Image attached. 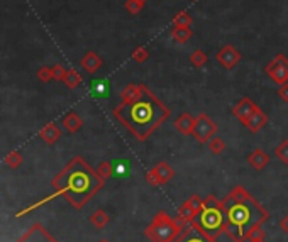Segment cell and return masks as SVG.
I'll use <instances>...</instances> for the list:
<instances>
[{"instance_id":"obj_1","label":"cell","mask_w":288,"mask_h":242,"mask_svg":"<svg viewBox=\"0 0 288 242\" xmlns=\"http://www.w3.org/2000/svg\"><path fill=\"white\" fill-rule=\"evenodd\" d=\"M170 114L168 107L161 104L144 85H141V93L132 102L120 104L114 109L115 119L131 130L137 141H146Z\"/></svg>"},{"instance_id":"obj_2","label":"cell","mask_w":288,"mask_h":242,"mask_svg":"<svg viewBox=\"0 0 288 242\" xmlns=\"http://www.w3.org/2000/svg\"><path fill=\"white\" fill-rule=\"evenodd\" d=\"M222 203L226 212L224 234H227L232 242H248L249 235L269 217L266 208L253 197L244 202H232L229 197H226Z\"/></svg>"},{"instance_id":"obj_3","label":"cell","mask_w":288,"mask_h":242,"mask_svg":"<svg viewBox=\"0 0 288 242\" xmlns=\"http://www.w3.org/2000/svg\"><path fill=\"white\" fill-rule=\"evenodd\" d=\"M54 185L77 208H82L92 195H95L104 185V178L95 173L82 157H75L66 170L58 176Z\"/></svg>"},{"instance_id":"obj_4","label":"cell","mask_w":288,"mask_h":242,"mask_svg":"<svg viewBox=\"0 0 288 242\" xmlns=\"http://www.w3.org/2000/svg\"><path fill=\"white\" fill-rule=\"evenodd\" d=\"M192 225L210 240L217 242L219 235L224 234V227H226V212L222 200H217L213 195H208L203 200L202 210L197 215V218L192 222Z\"/></svg>"},{"instance_id":"obj_5","label":"cell","mask_w":288,"mask_h":242,"mask_svg":"<svg viewBox=\"0 0 288 242\" xmlns=\"http://www.w3.org/2000/svg\"><path fill=\"white\" fill-rule=\"evenodd\" d=\"M182 230L183 227L173 217H170L168 213L161 210L156 213L151 223L146 227L144 235L151 242H173Z\"/></svg>"},{"instance_id":"obj_6","label":"cell","mask_w":288,"mask_h":242,"mask_svg":"<svg viewBox=\"0 0 288 242\" xmlns=\"http://www.w3.org/2000/svg\"><path fill=\"white\" fill-rule=\"evenodd\" d=\"M217 132V125L215 122L208 117L207 114H200L197 117V122H195V127H193V134L192 136L197 139L198 142L205 144L208 142L210 139L215 136Z\"/></svg>"},{"instance_id":"obj_7","label":"cell","mask_w":288,"mask_h":242,"mask_svg":"<svg viewBox=\"0 0 288 242\" xmlns=\"http://www.w3.org/2000/svg\"><path fill=\"white\" fill-rule=\"evenodd\" d=\"M175 176V170L171 168L166 161H161L153 168L151 171L146 173V180L148 183L153 185V186H161V185H166L173 180Z\"/></svg>"},{"instance_id":"obj_8","label":"cell","mask_w":288,"mask_h":242,"mask_svg":"<svg viewBox=\"0 0 288 242\" xmlns=\"http://www.w3.org/2000/svg\"><path fill=\"white\" fill-rule=\"evenodd\" d=\"M266 73L278 85H285L288 83V59L283 54H278L266 66Z\"/></svg>"},{"instance_id":"obj_9","label":"cell","mask_w":288,"mask_h":242,"mask_svg":"<svg viewBox=\"0 0 288 242\" xmlns=\"http://www.w3.org/2000/svg\"><path fill=\"white\" fill-rule=\"evenodd\" d=\"M215 59L221 64H224L227 69H232L241 61V54H239V51L236 48H232V46H224V48L217 53Z\"/></svg>"},{"instance_id":"obj_10","label":"cell","mask_w":288,"mask_h":242,"mask_svg":"<svg viewBox=\"0 0 288 242\" xmlns=\"http://www.w3.org/2000/svg\"><path fill=\"white\" fill-rule=\"evenodd\" d=\"M258 107L254 105V102L251 100V99H248V97H244V99H241V102L238 105L234 107V109H232V114L236 115V117H238L241 122H246V120H248L249 117H251V114H253L254 110H256Z\"/></svg>"},{"instance_id":"obj_11","label":"cell","mask_w":288,"mask_h":242,"mask_svg":"<svg viewBox=\"0 0 288 242\" xmlns=\"http://www.w3.org/2000/svg\"><path fill=\"white\" fill-rule=\"evenodd\" d=\"M173 242H215V240H210L208 237L203 235L202 232H198L192 223H190V225H187L180 232V235L176 237Z\"/></svg>"},{"instance_id":"obj_12","label":"cell","mask_w":288,"mask_h":242,"mask_svg":"<svg viewBox=\"0 0 288 242\" xmlns=\"http://www.w3.org/2000/svg\"><path fill=\"white\" fill-rule=\"evenodd\" d=\"M266 124H268V115L264 114L261 109H256L243 125L244 127H248L251 132H258V130H261Z\"/></svg>"},{"instance_id":"obj_13","label":"cell","mask_w":288,"mask_h":242,"mask_svg":"<svg viewBox=\"0 0 288 242\" xmlns=\"http://www.w3.org/2000/svg\"><path fill=\"white\" fill-rule=\"evenodd\" d=\"M195 122H197V117H192L188 112H183V114L176 119L175 129L178 130L180 134H183V136H190V134H193Z\"/></svg>"},{"instance_id":"obj_14","label":"cell","mask_w":288,"mask_h":242,"mask_svg":"<svg viewBox=\"0 0 288 242\" xmlns=\"http://www.w3.org/2000/svg\"><path fill=\"white\" fill-rule=\"evenodd\" d=\"M248 163L256 171H261V170H264V168L268 166L269 156L263 151V149H254V151L248 156Z\"/></svg>"},{"instance_id":"obj_15","label":"cell","mask_w":288,"mask_h":242,"mask_svg":"<svg viewBox=\"0 0 288 242\" xmlns=\"http://www.w3.org/2000/svg\"><path fill=\"white\" fill-rule=\"evenodd\" d=\"M100 66H102V59H100L99 54L94 53V51H90V53H87L85 56H83V59H82V68H85V71L95 73Z\"/></svg>"},{"instance_id":"obj_16","label":"cell","mask_w":288,"mask_h":242,"mask_svg":"<svg viewBox=\"0 0 288 242\" xmlns=\"http://www.w3.org/2000/svg\"><path fill=\"white\" fill-rule=\"evenodd\" d=\"M171 37H173L176 43L183 44L192 37V29H190V27H173V29H171Z\"/></svg>"},{"instance_id":"obj_17","label":"cell","mask_w":288,"mask_h":242,"mask_svg":"<svg viewBox=\"0 0 288 242\" xmlns=\"http://www.w3.org/2000/svg\"><path fill=\"white\" fill-rule=\"evenodd\" d=\"M139 93H141V85H127L122 90V93H120V97H122V104L132 102Z\"/></svg>"},{"instance_id":"obj_18","label":"cell","mask_w":288,"mask_h":242,"mask_svg":"<svg viewBox=\"0 0 288 242\" xmlns=\"http://www.w3.org/2000/svg\"><path fill=\"white\" fill-rule=\"evenodd\" d=\"M227 197H229L232 202H244V200H248V198H251V195H249V192L248 190L244 188V186H234V188H232V192L227 195Z\"/></svg>"},{"instance_id":"obj_19","label":"cell","mask_w":288,"mask_h":242,"mask_svg":"<svg viewBox=\"0 0 288 242\" xmlns=\"http://www.w3.org/2000/svg\"><path fill=\"white\" fill-rule=\"evenodd\" d=\"M63 82L66 83V87H69V88H77L78 85H80L82 78H80V74L77 73V69H68L66 74H64V78H63Z\"/></svg>"},{"instance_id":"obj_20","label":"cell","mask_w":288,"mask_h":242,"mask_svg":"<svg viewBox=\"0 0 288 242\" xmlns=\"http://www.w3.org/2000/svg\"><path fill=\"white\" fill-rule=\"evenodd\" d=\"M207 144H208V149L212 151V154H221V152H224V149H226V142L222 141L219 136H213Z\"/></svg>"},{"instance_id":"obj_21","label":"cell","mask_w":288,"mask_h":242,"mask_svg":"<svg viewBox=\"0 0 288 242\" xmlns=\"http://www.w3.org/2000/svg\"><path fill=\"white\" fill-rule=\"evenodd\" d=\"M64 125H66V129L68 130H71V132H75L77 129H80V125H82V119L78 117L77 114H69L64 117Z\"/></svg>"},{"instance_id":"obj_22","label":"cell","mask_w":288,"mask_h":242,"mask_svg":"<svg viewBox=\"0 0 288 242\" xmlns=\"http://www.w3.org/2000/svg\"><path fill=\"white\" fill-rule=\"evenodd\" d=\"M173 26L175 27H190L192 26V17H190L187 12L176 14L175 19H173Z\"/></svg>"},{"instance_id":"obj_23","label":"cell","mask_w":288,"mask_h":242,"mask_svg":"<svg viewBox=\"0 0 288 242\" xmlns=\"http://www.w3.org/2000/svg\"><path fill=\"white\" fill-rule=\"evenodd\" d=\"M275 154L280 157L281 163L288 165V139H283V141L278 144L276 149H275Z\"/></svg>"},{"instance_id":"obj_24","label":"cell","mask_w":288,"mask_h":242,"mask_svg":"<svg viewBox=\"0 0 288 242\" xmlns=\"http://www.w3.org/2000/svg\"><path fill=\"white\" fill-rule=\"evenodd\" d=\"M190 61H192V64H195L197 68H202L203 64L207 63V54L203 53L202 49H197V51H193L192 56H190Z\"/></svg>"},{"instance_id":"obj_25","label":"cell","mask_w":288,"mask_h":242,"mask_svg":"<svg viewBox=\"0 0 288 242\" xmlns=\"http://www.w3.org/2000/svg\"><path fill=\"white\" fill-rule=\"evenodd\" d=\"M92 222H94L95 227L102 229V227H105L107 222H109V215H107L104 210H97L94 215H92Z\"/></svg>"},{"instance_id":"obj_26","label":"cell","mask_w":288,"mask_h":242,"mask_svg":"<svg viewBox=\"0 0 288 242\" xmlns=\"http://www.w3.org/2000/svg\"><path fill=\"white\" fill-rule=\"evenodd\" d=\"M43 137L48 142H54L59 137V130L54 127V125H48V127L43 130Z\"/></svg>"},{"instance_id":"obj_27","label":"cell","mask_w":288,"mask_h":242,"mask_svg":"<svg viewBox=\"0 0 288 242\" xmlns=\"http://www.w3.org/2000/svg\"><path fill=\"white\" fill-rule=\"evenodd\" d=\"M92 90H94V93L97 97H104L105 92H107V85L104 80H94V83H92Z\"/></svg>"},{"instance_id":"obj_28","label":"cell","mask_w":288,"mask_h":242,"mask_svg":"<svg viewBox=\"0 0 288 242\" xmlns=\"http://www.w3.org/2000/svg\"><path fill=\"white\" fill-rule=\"evenodd\" d=\"M112 173H114V166L110 165L109 161H105V163H102L100 165V168H99V175L102 176V178H109V176H112Z\"/></svg>"},{"instance_id":"obj_29","label":"cell","mask_w":288,"mask_h":242,"mask_svg":"<svg viewBox=\"0 0 288 242\" xmlns=\"http://www.w3.org/2000/svg\"><path fill=\"white\" fill-rule=\"evenodd\" d=\"M132 56H134V59H136V61L142 63V61H146L148 56H150V54H148V49L146 48H137V49H134Z\"/></svg>"},{"instance_id":"obj_30","label":"cell","mask_w":288,"mask_h":242,"mask_svg":"<svg viewBox=\"0 0 288 242\" xmlns=\"http://www.w3.org/2000/svg\"><path fill=\"white\" fill-rule=\"evenodd\" d=\"M51 73H53V78H54V80H63L64 74H66V69H64L61 64H56V66L51 68Z\"/></svg>"},{"instance_id":"obj_31","label":"cell","mask_w":288,"mask_h":242,"mask_svg":"<svg viewBox=\"0 0 288 242\" xmlns=\"http://www.w3.org/2000/svg\"><path fill=\"white\" fill-rule=\"evenodd\" d=\"M38 76H39V80H41V82H49L51 78H53V73H51V68L43 66V68L39 69Z\"/></svg>"},{"instance_id":"obj_32","label":"cell","mask_w":288,"mask_h":242,"mask_svg":"<svg viewBox=\"0 0 288 242\" xmlns=\"http://www.w3.org/2000/svg\"><path fill=\"white\" fill-rule=\"evenodd\" d=\"M125 7H127V11L131 12V14H137L142 9V4H139L137 0H127Z\"/></svg>"},{"instance_id":"obj_33","label":"cell","mask_w":288,"mask_h":242,"mask_svg":"<svg viewBox=\"0 0 288 242\" xmlns=\"http://www.w3.org/2000/svg\"><path fill=\"white\" fill-rule=\"evenodd\" d=\"M278 95H280V99H281L283 102H286V104H288V83H285V85H280Z\"/></svg>"},{"instance_id":"obj_34","label":"cell","mask_w":288,"mask_h":242,"mask_svg":"<svg viewBox=\"0 0 288 242\" xmlns=\"http://www.w3.org/2000/svg\"><path fill=\"white\" fill-rule=\"evenodd\" d=\"M280 229H281L283 232H285L286 235H288V213H286V215L283 217L281 220H280Z\"/></svg>"},{"instance_id":"obj_35","label":"cell","mask_w":288,"mask_h":242,"mask_svg":"<svg viewBox=\"0 0 288 242\" xmlns=\"http://www.w3.org/2000/svg\"><path fill=\"white\" fill-rule=\"evenodd\" d=\"M248 242H264V239H249Z\"/></svg>"},{"instance_id":"obj_36","label":"cell","mask_w":288,"mask_h":242,"mask_svg":"<svg viewBox=\"0 0 288 242\" xmlns=\"http://www.w3.org/2000/svg\"><path fill=\"white\" fill-rule=\"evenodd\" d=\"M137 2H139V4H142V6H144V4H146V0H137Z\"/></svg>"},{"instance_id":"obj_37","label":"cell","mask_w":288,"mask_h":242,"mask_svg":"<svg viewBox=\"0 0 288 242\" xmlns=\"http://www.w3.org/2000/svg\"><path fill=\"white\" fill-rule=\"evenodd\" d=\"M99 242H109V240H99Z\"/></svg>"}]
</instances>
